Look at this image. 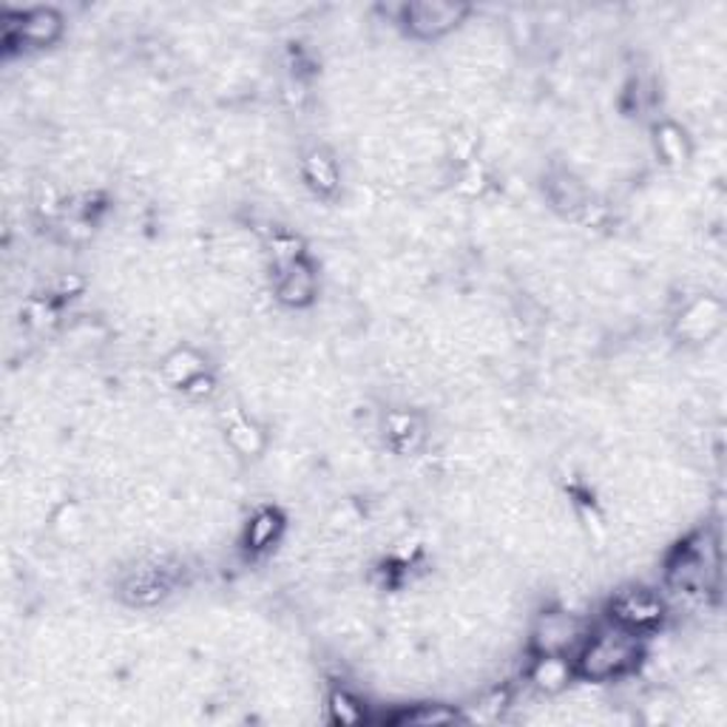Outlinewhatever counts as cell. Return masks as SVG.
I'll return each mask as SVG.
<instances>
[{
  "mask_svg": "<svg viewBox=\"0 0 727 727\" xmlns=\"http://www.w3.org/2000/svg\"><path fill=\"white\" fill-rule=\"evenodd\" d=\"M639 657H642L639 634L608 619V625L603 628H589L583 646L577 648L571 659H574L577 680L608 682L631 673Z\"/></svg>",
  "mask_w": 727,
  "mask_h": 727,
  "instance_id": "1",
  "label": "cell"
},
{
  "mask_svg": "<svg viewBox=\"0 0 727 727\" xmlns=\"http://www.w3.org/2000/svg\"><path fill=\"white\" fill-rule=\"evenodd\" d=\"M719 540L711 532H696L673 551L668 560L666 580L680 594H705L719 583Z\"/></svg>",
  "mask_w": 727,
  "mask_h": 727,
  "instance_id": "2",
  "label": "cell"
},
{
  "mask_svg": "<svg viewBox=\"0 0 727 727\" xmlns=\"http://www.w3.org/2000/svg\"><path fill=\"white\" fill-rule=\"evenodd\" d=\"M472 9L467 3H444V0H412L401 7L399 26L415 41H440L449 32L467 23Z\"/></svg>",
  "mask_w": 727,
  "mask_h": 727,
  "instance_id": "3",
  "label": "cell"
},
{
  "mask_svg": "<svg viewBox=\"0 0 727 727\" xmlns=\"http://www.w3.org/2000/svg\"><path fill=\"white\" fill-rule=\"evenodd\" d=\"M585 623L571 611H543L540 617L532 625V637H528V646L532 653H566V657H574L577 648L583 646Z\"/></svg>",
  "mask_w": 727,
  "mask_h": 727,
  "instance_id": "4",
  "label": "cell"
},
{
  "mask_svg": "<svg viewBox=\"0 0 727 727\" xmlns=\"http://www.w3.org/2000/svg\"><path fill=\"white\" fill-rule=\"evenodd\" d=\"M7 41L23 48H48L63 37V14L52 7H32L7 18Z\"/></svg>",
  "mask_w": 727,
  "mask_h": 727,
  "instance_id": "5",
  "label": "cell"
},
{
  "mask_svg": "<svg viewBox=\"0 0 727 727\" xmlns=\"http://www.w3.org/2000/svg\"><path fill=\"white\" fill-rule=\"evenodd\" d=\"M662 617H666V603L659 600V594L648 589H623L619 594H614L608 605L611 623L623 625V628L637 634L657 628Z\"/></svg>",
  "mask_w": 727,
  "mask_h": 727,
  "instance_id": "6",
  "label": "cell"
},
{
  "mask_svg": "<svg viewBox=\"0 0 727 727\" xmlns=\"http://www.w3.org/2000/svg\"><path fill=\"white\" fill-rule=\"evenodd\" d=\"M276 273H279L273 288L276 302L293 310H302L307 307V304L316 302L318 276L316 268H313V261H310L307 256L299 261H290L284 268H276Z\"/></svg>",
  "mask_w": 727,
  "mask_h": 727,
  "instance_id": "7",
  "label": "cell"
},
{
  "mask_svg": "<svg viewBox=\"0 0 727 727\" xmlns=\"http://www.w3.org/2000/svg\"><path fill=\"white\" fill-rule=\"evenodd\" d=\"M725 324V304L716 295H696L693 302H687L676 322V333L685 342L702 344L711 342Z\"/></svg>",
  "mask_w": 727,
  "mask_h": 727,
  "instance_id": "8",
  "label": "cell"
},
{
  "mask_svg": "<svg viewBox=\"0 0 727 727\" xmlns=\"http://www.w3.org/2000/svg\"><path fill=\"white\" fill-rule=\"evenodd\" d=\"M574 680V659L566 653H535V662L528 668V682L549 696L563 693Z\"/></svg>",
  "mask_w": 727,
  "mask_h": 727,
  "instance_id": "9",
  "label": "cell"
},
{
  "mask_svg": "<svg viewBox=\"0 0 727 727\" xmlns=\"http://www.w3.org/2000/svg\"><path fill=\"white\" fill-rule=\"evenodd\" d=\"M205 372H208L205 356H202L200 350L188 347V344L174 347V350L163 358V363H159V376H163L165 384L182 392H186L197 378L205 376Z\"/></svg>",
  "mask_w": 727,
  "mask_h": 727,
  "instance_id": "10",
  "label": "cell"
},
{
  "mask_svg": "<svg viewBox=\"0 0 727 727\" xmlns=\"http://www.w3.org/2000/svg\"><path fill=\"white\" fill-rule=\"evenodd\" d=\"M653 152L668 168H685L693 157V143L680 123L662 120L653 125Z\"/></svg>",
  "mask_w": 727,
  "mask_h": 727,
  "instance_id": "11",
  "label": "cell"
},
{
  "mask_svg": "<svg viewBox=\"0 0 727 727\" xmlns=\"http://www.w3.org/2000/svg\"><path fill=\"white\" fill-rule=\"evenodd\" d=\"M225 440L239 458H261V455L268 452V433L254 418L242 415V412H236L234 418L227 421Z\"/></svg>",
  "mask_w": 727,
  "mask_h": 727,
  "instance_id": "12",
  "label": "cell"
},
{
  "mask_svg": "<svg viewBox=\"0 0 727 727\" xmlns=\"http://www.w3.org/2000/svg\"><path fill=\"white\" fill-rule=\"evenodd\" d=\"M302 174L307 179V186L318 193V197H333L342 186L338 177V163L336 157L324 148H310L302 157Z\"/></svg>",
  "mask_w": 727,
  "mask_h": 727,
  "instance_id": "13",
  "label": "cell"
},
{
  "mask_svg": "<svg viewBox=\"0 0 727 727\" xmlns=\"http://www.w3.org/2000/svg\"><path fill=\"white\" fill-rule=\"evenodd\" d=\"M546 197H549L551 208L563 213H580L589 208V193L585 186L574 174L569 171H551L546 179Z\"/></svg>",
  "mask_w": 727,
  "mask_h": 727,
  "instance_id": "14",
  "label": "cell"
},
{
  "mask_svg": "<svg viewBox=\"0 0 727 727\" xmlns=\"http://www.w3.org/2000/svg\"><path fill=\"white\" fill-rule=\"evenodd\" d=\"M284 532V517L276 512V508H259L250 515V521L245 523V543L247 551H268L273 543H279Z\"/></svg>",
  "mask_w": 727,
  "mask_h": 727,
  "instance_id": "15",
  "label": "cell"
},
{
  "mask_svg": "<svg viewBox=\"0 0 727 727\" xmlns=\"http://www.w3.org/2000/svg\"><path fill=\"white\" fill-rule=\"evenodd\" d=\"M384 433L399 452H412L424 440V424L415 412L392 410L384 415Z\"/></svg>",
  "mask_w": 727,
  "mask_h": 727,
  "instance_id": "16",
  "label": "cell"
},
{
  "mask_svg": "<svg viewBox=\"0 0 727 727\" xmlns=\"http://www.w3.org/2000/svg\"><path fill=\"white\" fill-rule=\"evenodd\" d=\"M48 528L52 535L63 543H75L86 528V515H82V506L77 501H63L57 503L52 517H48Z\"/></svg>",
  "mask_w": 727,
  "mask_h": 727,
  "instance_id": "17",
  "label": "cell"
},
{
  "mask_svg": "<svg viewBox=\"0 0 727 727\" xmlns=\"http://www.w3.org/2000/svg\"><path fill=\"white\" fill-rule=\"evenodd\" d=\"M327 716L333 725H361L367 722V711L361 702L344 687H333L327 696Z\"/></svg>",
  "mask_w": 727,
  "mask_h": 727,
  "instance_id": "18",
  "label": "cell"
},
{
  "mask_svg": "<svg viewBox=\"0 0 727 727\" xmlns=\"http://www.w3.org/2000/svg\"><path fill=\"white\" fill-rule=\"evenodd\" d=\"M270 256H273V268H284L290 261L304 259V247L295 236L273 234V239H270Z\"/></svg>",
  "mask_w": 727,
  "mask_h": 727,
  "instance_id": "19",
  "label": "cell"
},
{
  "mask_svg": "<svg viewBox=\"0 0 727 727\" xmlns=\"http://www.w3.org/2000/svg\"><path fill=\"white\" fill-rule=\"evenodd\" d=\"M458 714L444 705H418L415 711H404L399 722H410V725H438V722H455Z\"/></svg>",
  "mask_w": 727,
  "mask_h": 727,
  "instance_id": "20",
  "label": "cell"
},
{
  "mask_svg": "<svg viewBox=\"0 0 727 727\" xmlns=\"http://www.w3.org/2000/svg\"><path fill=\"white\" fill-rule=\"evenodd\" d=\"M186 392H188V395H191V399H202V395H205V399H208V395H211V392H213V378L205 372V376L197 378V381H193V384L188 387Z\"/></svg>",
  "mask_w": 727,
  "mask_h": 727,
  "instance_id": "21",
  "label": "cell"
}]
</instances>
